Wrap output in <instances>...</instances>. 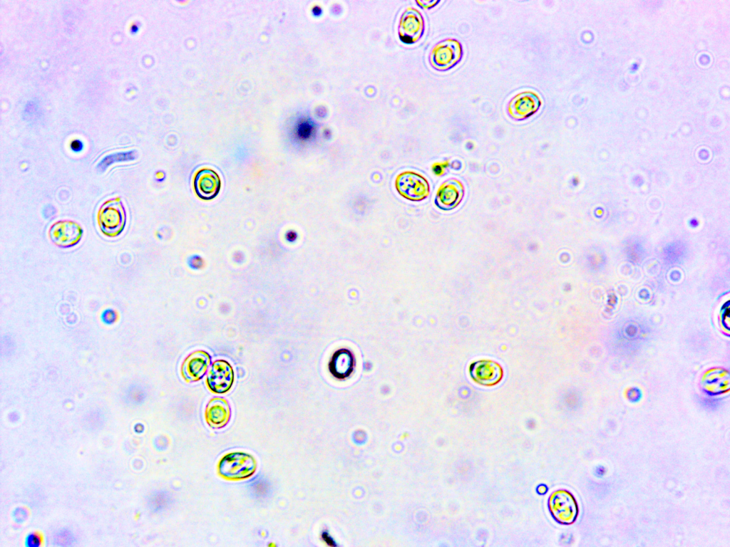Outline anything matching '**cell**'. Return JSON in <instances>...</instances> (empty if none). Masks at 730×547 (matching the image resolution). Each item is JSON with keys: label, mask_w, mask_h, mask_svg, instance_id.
<instances>
[{"label": "cell", "mask_w": 730, "mask_h": 547, "mask_svg": "<svg viewBox=\"0 0 730 547\" xmlns=\"http://www.w3.org/2000/svg\"><path fill=\"white\" fill-rule=\"evenodd\" d=\"M41 537L36 533H31L28 534L26 538L25 543L28 547H38L41 544Z\"/></svg>", "instance_id": "cell-15"}, {"label": "cell", "mask_w": 730, "mask_h": 547, "mask_svg": "<svg viewBox=\"0 0 730 547\" xmlns=\"http://www.w3.org/2000/svg\"><path fill=\"white\" fill-rule=\"evenodd\" d=\"M471 373L472 377L483 385H493L498 382L502 377L500 367L489 360H481L472 366Z\"/></svg>", "instance_id": "cell-13"}, {"label": "cell", "mask_w": 730, "mask_h": 547, "mask_svg": "<svg viewBox=\"0 0 730 547\" xmlns=\"http://www.w3.org/2000/svg\"><path fill=\"white\" fill-rule=\"evenodd\" d=\"M548 506L554 519L562 524H571L577 519L579 509L573 495L565 489L554 491L549 498Z\"/></svg>", "instance_id": "cell-3"}, {"label": "cell", "mask_w": 730, "mask_h": 547, "mask_svg": "<svg viewBox=\"0 0 730 547\" xmlns=\"http://www.w3.org/2000/svg\"><path fill=\"white\" fill-rule=\"evenodd\" d=\"M83 229L76 222L60 220L53 224L48 231L51 241L61 248H69L76 245L81 239Z\"/></svg>", "instance_id": "cell-6"}, {"label": "cell", "mask_w": 730, "mask_h": 547, "mask_svg": "<svg viewBox=\"0 0 730 547\" xmlns=\"http://www.w3.org/2000/svg\"><path fill=\"white\" fill-rule=\"evenodd\" d=\"M57 538H58V542L62 541L63 543H66L68 544V543L71 541V535L69 532L66 531L60 532L58 534Z\"/></svg>", "instance_id": "cell-16"}, {"label": "cell", "mask_w": 730, "mask_h": 547, "mask_svg": "<svg viewBox=\"0 0 730 547\" xmlns=\"http://www.w3.org/2000/svg\"><path fill=\"white\" fill-rule=\"evenodd\" d=\"M115 313L113 311L111 312L110 310H107L103 313V320L107 321L106 322L110 323V322L115 321Z\"/></svg>", "instance_id": "cell-18"}, {"label": "cell", "mask_w": 730, "mask_h": 547, "mask_svg": "<svg viewBox=\"0 0 730 547\" xmlns=\"http://www.w3.org/2000/svg\"><path fill=\"white\" fill-rule=\"evenodd\" d=\"M541 105L542 100L538 93L525 90L510 99L507 106V112L513 119L523 120L537 113Z\"/></svg>", "instance_id": "cell-5"}, {"label": "cell", "mask_w": 730, "mask_h": 547, "mask_svg": "<svg viewBox=\"0 0 730 547\" xmlns=\"http://www.w3.org/2000/svg\"><path fill=\"white\" fill-rule=\"evenodd\" d=\"M396 186L399 192L411 200H421L428 194L427 181L420 174L413 172L401 174L396 179Z\"/></svg>", "instance_id": "cell-8"}, {"label": "cell", "mask_w": 730, "mask_h": 547, "mask_svg": "<svg viewBox=\"0 0 730 547\" xmlns=\"http://www.w3.org/2000/svg\"><path fill=\"white\" fill-rule=\"evenodd\" d=\"M463 194V189L459 182H448L439 189L436 202L443 209H451L460 202Z\"/></svg>", "instance_id": "cell-14"}, {"label": "cell", "mask_w": 730, "mask_h": 547, "mask_svg": "<svg viewBox=\"0 0 730 547\" xmlns=\"http://www.w3.org/2000/svg\"><path fill=\"white\" fill-rule=\"evenodd\" d=\"M97 222L101 233L108 237H115L124 230L126 224V212L120 198L104 202L97 212Z\"/></svg>", "instance_id": "cell-2"}, {"label": "cell", "mask_w": 730, "mask_h": 547, "mask_svg": "<svg viewBox=\"0 0 730 547\" xmlns=\"http://www.w3.org/2000/svg\"><path fill=\"white\" fill-rule=\"evenodd\" d=\"M463 47L456 39L448 38L438 43L430 53V63L436 69L447 70L462 58Z\"/></svg>", "instance_id": "cell-4"}, {"label": "cell", "mask_w": 730, "mask_h": 547, "mask_svg": "<svg viewBox=\"0 0 730 547\" xmlns=\"http://www.w3.org/2000/svg\"><path fill=\"white\" fill-rule=\"evenodd\" d=\"M321 13H322V9H321L320 7L317 6L313 8V14L315 16H319L321 14Z\"/></svg>", "instance_id": "cell-20"}, {"label": "cell", "mask_w": 730, "mask_h": 547, "mask_svg": "<svg viewBox=\"0 0 730 547\" xmlns=\"http://www.w3.org/2000/svg\"><path fill=\"white\" fill-rule=\"evenodd\" d=\"M211 362L210 355L203 350L190 353L181 366V375L187 382L200 380L207 372Z\"/></svg>", "instance_id": "cell-10"}, {"label": "cell", "mask_w": 730, "mask_h": 547, "mask_svg": "<svg viewBox=\"0 0 730 547\" xmlns=\"http://www.w3.org/2000/svg\"><path fill=\"white\" fill-rule=\"evenodd\" d=\"M424 30V20L421 14L413 8L407 9L402 14L399 33L402 41L411 43L417 41Z\"/></svg>", "instance_id": "cell-9"}, {"label": "cell", "mask_w": 730, "mask_h": 547, "mask_svg": "<svg viewBox=\"0 0 730 547\" xmlns=\"http://www.w3.org/2000/svg\"><path fill=\"white\" fill-rule=\"evenodd\" d=\"M546 489H546V487L545 486H543V485L540 486L538 487V492L540 493V494H544V493H545Z\"/></svg>", "instance_id": "cell-22"}, {"label": "cell", "mask_w": 730, "mask_h": 547, "mask_svg": "<svg viewBox=\"0 0 730 547\" xmlns=\"http://www.w3.org/2000/svg\"><path fill=\"white\" fill-rule=\"evenodd\" d=\"M194 189L197 196L205 200L215 198L219 193L221 182L218 174L208 168H203L194 177Z\"/></svg>", "instance_id": "cell-11"}, {"label": "cell", "mask_w": 730, "mask_h": 547, "mask_svg": "<svg viewBox=\"0 0 730 547\" xmlns=\"http://www.w3.org/2000/svg\"><path fill=\"white\" fill-rule=\"evenodd\" d=\"M233 383L234 372L231 365L225 360L215 361L206 377L207 388L213 393L224 394L231 389Z\"/></svg>", "instance_id": "cell-7"}, {"label": "cell", "mask_w": 730, "mask_h": 547, "mask_svg": "<svg viewBox=\"0 0 730 547\" xmlns=\"http://www.w3.org/2000/svg\"><path fill=\"white\" fill-rule=\"evenodd\" d=\"M231 417V408L228 402L222 397L212 398L205 410V419L209 426L214 429L225 427Z\"/></svg>", "instance_id": "cell-12"}, {"label": "cell", "mask_w": 730, "mask_h": 547, "mask_svg": "<svg viewBox=\"0 0 730 547\" xmlns=\"http://www.w3.org/2000/svg\"><path fill=\"white\" fill-rule=\"evenodd\" d=\"M138 28H138V26H137L136 24H133V26H131V28H130V32H132L133 33H135L136 32H138Z\"/></svg>", "instance_id": "cell-21"}, {"label": "cell", "mask_w": 730, "mask_h": 547, "mask_svg": "<svg viewBox=\"0 0 730 547\" xmlns=\"http://www.w3.org/2000/svg\"><path fill=\"white\" fill-rule=\"evenodd\" d=\"M83 147V142L79 140H75L71 143V149L76 152H80Z\"/></svg>", "instance_id": "cell-17"}, {"label": "cell", "mask_w": 730, "mask_h": 547, "mask_svg": "<svg viewBox=\"0 0 730 547\" xmlns=\"http://www.w3.org/2000/svg\"><path fill=\"white\" fill-rule=\"evenodd\" d=\"M605 468L603 467H600H600H597L596 468V475L597 476H602L605 474Z\"/></svg>", "instance_id": "cell-19"}, {"label": "cell", "mask_w": 730, "mask_h": 547, "mask_svg": "<svg viewBox=\"0 0 730 547\" xmlns=\"http://www.w3.org/2000/svg\"><path fill=\"white\" fill-rule=\"evenodd\" d=\"M257 468L254 456L244 452H229L220 459L218 474L229 481H240L251 477Z\"/></svg>", "instance_id": "cell-1"}]
</instances>
